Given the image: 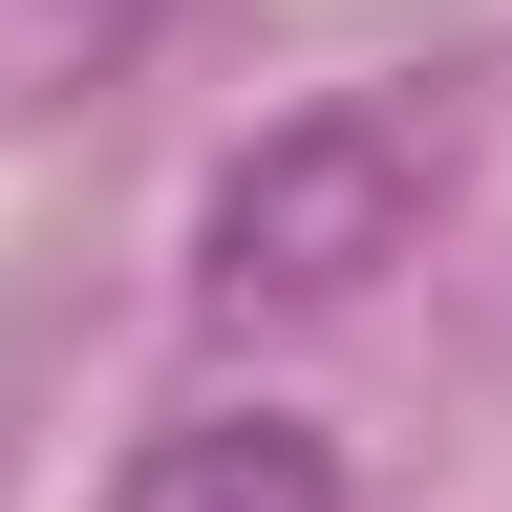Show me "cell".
Wrapping results in <instances>:
<instances>
[{"mask_svg": "<svg viewBox=\"0 0 512 512\" xmlns=\"http://www.w3.org/2000/svg\"><path fill=\"white\" fill-rule=\"evenodd\" d=\"M406 235H427V128L406 107H299V128H256V150L214 171L192 278L214 299H363Z\"/></svg>", "mask_w": 512, "mask_h": 512, "instance_id": "1", "label": "cell"}, {"mask_svg": "<svg viewBox=\"0 0 512 512\" xmlns=\"http://www.w3.org/2000/svg\"><path fill=\"white\" fill-rule=\"evenodd\" d=\"M107 512H342V448L299 406H192V427H150L107 470Z\"/></svg>", "mask_w": 512, "mask_h": 512, "instance_id": "2", "label": "cell"}]
</instances>
